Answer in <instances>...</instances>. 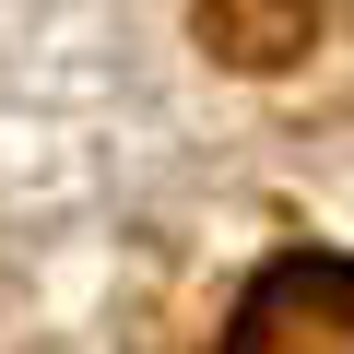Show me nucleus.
<instances>
[{
    "mask_svg": "<svg viewBox=\"0 0 354 354\" xmlns=\"http://www.w3.org/2000/svg\"><path fill=\"white\" fill-rule=\"evenodd\" d=\"M225 354H354V260H272L248 295H236V330Z\"/></svg>",
    "mask_w": 354,
    "mask_h": 354,
    "instance_id": "1",
    "label": "nucleus"
},
{
    "mask_svg": "<svg viewBox=\"0 0 354 354\" xmlns=\"http://www.w3.org/2000/svg\"><path fill=\"white\" fill-rule=\"evenodd\" d=\"M319 36V0H201V48L236 71H283Z\"/></svg>",
    "mask_w": 354,
    "mask_h": 354,
    "instance_id": "2",
    "label": "nucleus"
}]
</instances>
